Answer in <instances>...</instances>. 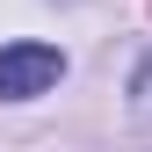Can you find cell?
<instances>
[{
	"instance_id": "obj_1",
	"label": "cell",
	"mask_w": 152,
	"mask_h": 152,
	"mask_svg": "<svg viewBox=\"0 0 152 152\" xmlns=\"http://www.w3.org/2000/svg\"><path fill=\"white\" fill-rule=\"evenodd\" d=\"M65 58L51 44H0V102H36L58 87Z\"/></svg>"
},
{
	"instance_id": "obj_2",
	"label": "cell",
	"mask_w": 152,
	"mask_h": 152,
	"mask_svg": "<svg viewBox=\"0 0 152 152\" xmlns=\"http://www.w3.org/2000/svg\"><path fill=\"white\" fill-rule=\"evenodd\" d=\"M130 109H138V116L152 123V58L138 65V80H130Z\"/></svg>"
}]
</instances>
